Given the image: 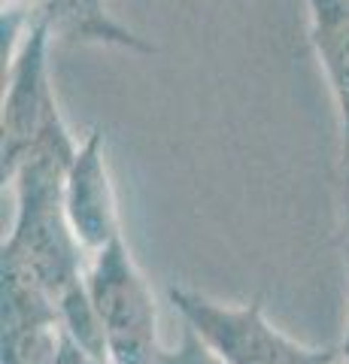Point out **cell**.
Instances as JSON below:
<instances>
[{"label":"cell","instance_id":"obj_1","mask_svg":"<svg viewBox=\"0 0 349 364\" xmlns=\"http://www.w3.org/2000/svg\"><path fill=\"white\" fill-rule=\"evenodd\" d=\"M73 155L37 152L6 182L16 195V215L0 246V267L21 270L55 304L85 286L92 261L64 210V173Z\"/></svg>","mask_w":349,"mask_h":364},{"label":"cell","instance_id":"obj_2","mask_svg":"<svg viewBox=\"0 0 349 364\" xmlns=\"http://www.w3.org/2000/svg\"><path fill=\"white\" fill-rule=\"evenodd\" d=\"M52 40L55 37L46 21L28 18L9 55L4 107H0V179L4 186L31 155H76L80 149L55 100L49 76Z\"/></svg>","mask_w":349,"mask_h":364},{"label":"cell","instance_id":"obj_3","mask_svg":"<svg viewBox=\"0 0 349 364\" xmlns=\"http://www.w3.org/2000/svg\"><path fill=\"white\" fill-rule=\"evenodd\" d=\"M167 301L225 364H340V346H307L270 322L262 298L225 304L188 286H167Z\"/></svg>","mask_w":349,"mask_h":364},{"label":"cell","instance_id":"obj_4","mask_svg":"<svg viewBox=\"0 0 349 364\" xmlns=\"http://www.w3.org/2000/svg\"><path fill=\"white\" fill-rule=\"evenodd\" d=\"M85 289L104 331L109 364H159L164 352L159 337V306L125 237L92 255Z\"/></svg>","mask_w":349,"mask_h":364},{"label":"cell","instance_id":"obj_5","mask_svg":"<svg viewBox=\"0 0 349 364\" xmlns=\"http://www.w3.org/2000/svg\"><path fill=\"white\" fill-rule=\"evenodd\" d=\"M64 210L76 240L85 246L88 255L100 252L104 246L122 237L116 188H112L107 167V143L97 128H92L82 136L73 161L67 164Z\"/></svg>","mask_w":349,"mask_h":364},{"label":"cell","instance_id":"obj_6","mask_svg":"<svg viewBox=\"0 0 349 364\" xmlns=\"http://www.w3.org/2000/svg\"><path fill=\"white\" fill-rule=\"evenodd\" d=\"M307 21L313 52L337 107L340 158H349V0H307Z\"/></svg>","mask_w":349,"mask_h":364},{"label":"cell","instance_id":"obj_7","mask_svg":"<svg viewBox=\"0 0 349 364\" xmlns=\"http://www.w3.org/2000/svg\"><path fill=\"white\" fill-rule=\"evenodd\" d=\"M64 325H18L0 331V364H52Z\"/></svg>","mask_w":349,"mask_h":364},{"label":"cell","instance_id":"obj_8","mask_svg":"<svg viewBox=\"0 0 349 364\" xmlns=\"http://www.w3.org/2000/svg\"><path fill=\"white\" fill-rule=\"evenodd\" d=\"M159 364H225L191 328H183L176 346H164Z\"/></svg>","mask_w":349,"mask_h":364},{"label":"cell","instance_id":"obj_9","mask_svg":"<svg viewBox=\"0 0 349 364\" xmlns=\"http://www.w3.org/2000/svg\"><path fill=\"white\" fill-rule=\"evenodd\" d=\"M52 364H107V361H104V358H97L95 352H88L85 346H80L70 334H64L61 349H58V355H55Z\"/></svg>","mask_w":349,"mask_h":364},{"label":"cell","instance_id":"obj_10","mask_svg":"<svg viewBox=\"0 0 349 364\" xmlns=\"http://www.w3.org/2000/svg\"><path fill=\"white\" fill-rule=\"evenodd\" d=\"M343 261L349 277V158H343Z\"/></svg>","mask_w":349,"mask_h":364},{"label":"cell","instance_id":"obj_11","mask_svg":"<svg viewBox=\"0 0 349 364\" xmlns=\"http://www.w3.org/2000/svg\"><path fill=\"white\" fill-rule=\"evenodd\" d=\"M340 352H343V358H340V364H349V343H340Z\"/></svg>","mask_w":349,"mask_h":364},{"label":"cell","instance_id":"obj_12","mask_svg":"<svg viewBox=\"0 0 349 364\" xmlns=\"http://www.w3.org/2000/svg\"><path fill=\"white\" fill-rule=\"evenodd\" d=\"M100 4H104V0H100Z\"/></svg>","mask_w":349,"mask_h":364}]
</instances>
